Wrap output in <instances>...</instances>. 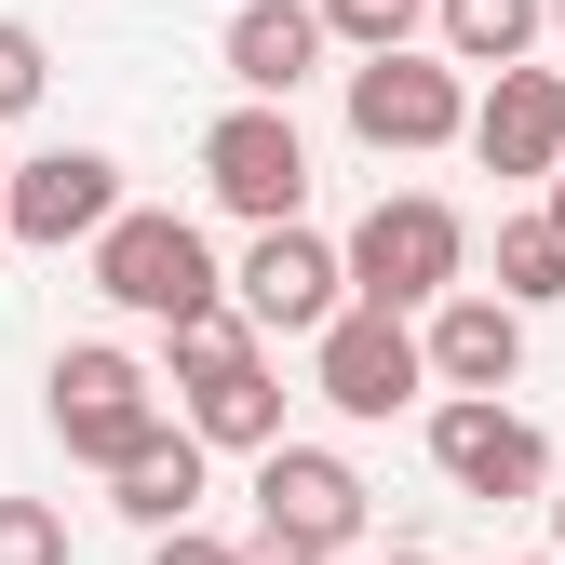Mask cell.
I'll return each instance as SVG.
<instances>
[{
  "mask_svg": "<svg viewBox=\"0 0 565 565\" xmlns=\"http://www.w3.org/2000/svg\"><path fill=\"white\" fill-rule=\"evenodd\" d=\"M539 28H565V0H539Z\"/></svg>",
  "mask_w": 565,
  "mask_h": 565,
  "instance_id": "25",
  "label": "cell"
},
{
  "mask_svg": "<svg viewBox=\"0 0 565 565\" xmlns=\"http://www.w3.org/2000/svg\"><path fill=\"white\" fill-rule=\"evenodd\" d=\"M230 282H243V323H256V337H323V323L350 310V282H337V243H323V230H256Z\"/></svg>",
  "mask_w": 565,
  "mask_h": 565,
  "instance_id": "9",
  "label": "cell"
},
{
  "mask_svg": "<svg viewBox=\"0 0 565 565\" xmlns=\"http://www.w3.org/2000/svg\"><path fill=\"white\" fill-rule=\"evenodd\" d=\"M565 297V230L552 216H499V310H552Z\"/></svg>",
  "mask_w": 565,
  "mask_h": 565,
  "instance_id": "17",
  "label": "cell"
},
{
  "mask_svg": "<svg viewBox=\"0 0 565 565\" xmlns=\"http://www.w3.org/2000/svg\"><path fill=\"white\" fill-rule=\"evenodd\" d=\"M431 28H445V67H525L539 54V0H431Z\"/></svg>",
  "mask_w": 565,
  "mask_h": 565,
  "instance_id": "16",
  "label": "cell"
},
{
  "mask_svg": "<svg viewBox=\"0 0 565 565\" xmlns=\"http://www.w3.org/2000/svg\"><path fill=\"white\" fill-rule=\"evenodd\" d=\"M108 216H121V162H108V149H41V162L0 175V243L67 256V243H95Z\"/></svg>",
  "mask_w": 565,
  "mask_h": 565,
  "instance_id": "5",
  "label": "cell"
},
{
  "mask_svg": "<svg viewBox=\"0 0 565 565\" xmlns=\"http://www.w3.org/2000/svg\"><path fill=\"white\" fill-rule=\"evenodd\" d=\"M323 67V14L310 0H243L230 14V82H243V108H282Z\"/></svg>",
  "mask_w": 565,
  "mask_h": 565,
  "instance_id": "13",
  "label": "cell"
},
{
  "mask_svg": "<svg viewBox=\"0 0 565 565\" xmlns=\"http://www.w3.org/2000/svg\"><path fill=\"white\" fill-rule=\"evenodd\" d=\"M95 297L175 337L202 310H230V269H216V243H202L189 216H135V202H121V216L95 230Z\"/></svg>",
  "mask_w": 565,
  "mask_h": 565,
  "instance_id": "2",
  "label": "cell"
},
{
  "mask_svg": "<svg viewBox=\"0 0 565 565\" xmlns=\"http://www.w3.org/2000/svg\"><path fill=\"white\" fill-rule=\"evenodd\" d=\"M458 121H471V95H458L445 54H364L350 67V135L364 149H445Z\"/></svg>",
  "mask_w": 565,
  "mask_h": 565,
  "instance_id": "10",
  "label": "cell"
},
{
  "mask_svg": "<svg viewBox=\"0 0 565 565\" xmlns=\"http://www.w3.org/2000/svg\"><path fill=\"white\" fill-rule=\"evenodd\" d=\"M0 565H67V512L54 499H0Z\"/></svg>",
  "mask_w": 565,
  "mask_h": 565,
  "instance_id": "20",
  "label": "cell"
},
{
  "mask_svg": "<svg viewBox=\"0 0 565 565\" xmlns=\"http://www.w3.org/2000/svg\"><path fill=\"white\" fill-rule=\"evenodd\" d=\"M377 565H431V552H377Z\"/></svg>",
  "mask_w": 565,
  "mask_h": 565,
  "instance_id": "26",
  "label": "cell"
},
{
  "mask_svg": "<svg viewBox=\"0 0 565 565\" xmlns=\"http://www.w3.org/2000/svg\"><path fill=\"white\" fill-rule=\"evenodd\" d=\"M539 565H552V552H539Z\"/></svg>",
  "mask_w": 565,
  "mask_h": 565,
  "instance_id": "29",
  "label": "cell"
},
{
  "mask_svg": "<svg viewBox=\"0 0 565 565\" xmlns=\"http://www.w3.org/2000/svg\"><path fill=\"white\" fill-rule=\"evenodd\" d=\"M189 445H202V458H216V445H230V458H269V445H282V377H269V350H243L230 377L189 391Z\"/></svg>",
  "mask_w": 565,
  "mask_h": 565,
  "instance_id": "14",
  "label": "cell"
},
{
  "mask_svg": "<svg viewBox=\"0 0 565 565\" xmlns=\"http://www.w3.org/2000/svg\"><path fill=\"white\" fill-rule=\"evenodd\" d=\"M108 512H121V525H149V539H175V525L202 512V445L175 431V417H162V431L108 471Z\"/></svg>",
  "mask_w": 565,
  "mask_h": 565,
  "instance_id": "15",
  "label": "cell"
},
{
  "mask_svg": "<svg viewBox=\"0 0 565 565\" xmlns=\"http://www.w3.org/2000/svg\"><path fill=\"white\" fill-rule=\"evenodd\" d=\"M431 471L458 484V499H552V445H539V417L512 404H431Z\"/></svg>",
  "mask_w": 565,
  "mask_h": 565,
  "instance_id": "7",
  "label": "cell"
},
{
  "mask_svg": "<svg viewBox=\"0 0 565 565\" xmlns=\"http://www.w3.org/2000/svg\"><path fill=\"white\" fill-rule=\"evenodd\" d=\"M310 391H323L337 417H404L417 391H431L417 323H391V310H337V323L310 337Z\"/></svg>",
  "mask_w": 565,
  "mask_h": 565,
  "instance_id": "6",
  "label": "cell"
},
{
  "mask_svg": "<svg viewBox=\"0 0 565 565\" xmlns=\"http://www.w3.org/2000/svg\"><path fill=\"white\" fill-rule=\"evenodd\" d=\"M41 82H54L41 28H14V14H0V121H28V108H41Z\"/></svg>",
  "mask_w": 565,
  "mask_h": 565,
  "instance_id": "21",
  "label": "cell"
},
{
  "mask_svg": "<svg viewBox=\"0 0 565 565\" xmlns=\"http://www.w3.org/2000/svg\"><path fill=\"white\" fill-rule=\"evenodd\" d=\"M323 41H364V54H417V28H431V0H310Z\"/></svg>",
  "mask_w": 565,
  "mask_h": 565,
  "instance_id": "18",
  "label": "cell"
},
{
  "mask_svg": "<svg viewBox=\"0 0 565 565\" xmlns=\"http://www.w3.org/2000/svg\"><path fill=\"white\" fill-rule=\"evenodd\" d=\"M539 216H552V230H565V162H552V202H539Z\"/></svg>",
  "mask_w": 565,
  "mask_h": 565,
  "instance_id": "24",
  "label": "cell"
},
{
  "mask_svg": "<svg viewBox=\"0 0 565 565\" xmlns=\"http://www.w3.org/2000/svg\"><path fill=\"white\" fill-rule=\"evenodd\" d=\"M417 364H431L458 404H499V391L525 377V310H499V297H471V282H458V297L431 310V337H417Z\"/></svg>",
  "mask_w": 565,
  "mask_h": 565,
  "instance_id": "12",
  "label": "cell"
},
{
  "mask_svg": "<svg viewBox=\"0 0 565 565\" xmlns=\"http://www.w3.org/2000/svg\"><path fill=\"white\" fill-rule=\"evenodd\" d=\"M0 175H14V162H0Z\"/></svg>",
  "mask_w": 565,
  "mask_h": 565,
  "instance_id": "28",
  "label": "cell"
},
{
  "mask_svg": "<svg viewBox=\"0 0 565 565\" xmlns=\"http://www.w3.org/2000/svg\"><path fill=\"white\" fill-rule=\"evenodd\" d=\"M552 539H565V499H552ZM552 565H565V552H552Z\"/></svg>",
  "mask_w": 565,
  "mask_h": 565,
  "instance_id": "27",
  "label": "cell"
},
{
  "mask_svg": "<svg viewBox=\"0 0 565 565\" xmlns=\"http://www.w3.org/2000/svg\"><path fill=\"white\" fill-rule=\"evenodd\" d=\"M162 350H175V391H202V377H230L243 350H256V323H243V310H202V323H175Z\"/></svg>",
  "mask_w": 565,
  "mask_h": 565,
  "instance_id": "19",
  "label": "cell"
},
{
  "mask_svg": "<svg viewBox=\"0 0 565 565\" xmlns=\"http://www.w3.org/2000/svg\"><path fill=\"white\" fill-rule=\"evenodd\" d=\"M458 135H471L484 175H539V189H552V162H565V67H499Z\"/></svg>",
  "mask_w": 565,
  "mask_h": 565,
  "instance_id": "11",
  "label": "cell"
},
{
  "mask_svg": "<svg viewBox=\"0 0 565 565\" xmlns=\"http://www.w3.org/2000/svg\"><path fill=\"white\" fill-rule=\"evenodd\" d=\"M149 565H243L230 539H202V525H175V539H149Z\"/></svg>",
  "mask_w": 565,
  "mask_h": 565,
  "instance_id": "22",
  "label": "cell"
},
{
  "mask_svg": "<svg viewBox=\"0 0 565 565\" xmlns=\"http://www.w3.org/2000/svg\"><path fill=\"white\" fill-rule=\"evenodd\" d=\"M458 269H471V230H458V202H431V189H391V202H364V230L337 243V282H350V310H445L458 297Z\"/></svg>",
  "mask_w": 565,
  "mask_h": 565,
  "instance_id": "1",
  "label": "cell"
},
{
  "mask_svg": "<svg viewBox=\"0 0 565 565\" xmlns=\"http://www.w3.org/2000/svg\"><path fill=\"white\" fill-rule=\"evenodd\" d=\"M243 565H323V552H297V539H256V552H243Z\"/></svg>",
  "mask_w": 565,
  "mask_h": 565,
  "instance_id": "23",
  "label": "cell"
},
{
  "mask_svg": "<svg viewBox=\"0 0 565 565\" xmlns=\"http://www.w3.org/2000/svg\"><path fill=\"white\" fill-rule=\"evenodd\" d=\"M256 539L350 552V539H364V471H350L337 445H269L256 458Z\"/></svg>",
  "mask_w": 565,
  "mask_h": 565,
  "instance_id": "8",
  "label": "cell"
},
{
  "mask_svg": "<svg viewBox=\"0 0 565 565\" xmlns=\"http://www.w3.org/2000/svg\"><path fill=\"white\" fill-rule=\"evenodd\" d=\"M202 189H216L243 230H297V202H310V135L282 121V108L202 121Z\"/></svg>",
  "mask_w": 565,
  "mask_h": 565,
  "instance_id": "4",
  "label": "cell"
},
{
  "mask_svg": "<svg viewBox=\"0 0 565 565\" xmlns=\"http://www.w3.org/2000/svg\"><path fill=\"white\" fill-rule=\"evenodd\" d=\"M54 445L67 458H95V471H121L135 445L162 431V391H149V364L135 350H108V337H82V350H54Z\"/></svg>",
  "mask_w": 565,
  "mask_h": 565,
  "instance_id": "3",
  "label": "cell"
}]
</instances>
